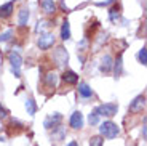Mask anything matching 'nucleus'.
Wrapping results in <instances>:
<instances>
[{"label": "nucleus", "mask_w": 147, "mask_h": 146, "mask_svg": "<svg viewBox=\"0 0 147 146\" xmlns=\"http://www.w3.org/2000/svg\"><path fill=\"white\" fill-rule=\"evenodd\" d=\"M8 61L11 64V72L15 74V77H21V64H22V58L19 53L16 51H11L10 55H8Z\"/></svg>", "instance_id": "obj_2"}, {"label": "nucleus", "mask_w": 147, "mask_h": 146, "mask_svg": "<svg viewBox=\"0 0 147 146\" xmlns=\"http://www.w3.org/2000/svg\"><path fill=\"white\" fill-rule=\"evenodd\" d=\"M78 93H80L83 98H90V96L93 95V90L90 88L88 84H85V82H82L80 85H78Z\"/></svg>", "instance_id": "obj_14"}, {"label": "nucleus", "mask_w": 147, "mask_h": 146, "mask_svg": "<svg viewBox=\"0 0 147 146\" xmlns=\"http://www.w3.org/2000/svg\"><path fill=\"white\" fill-rule=\"evenodd\" d=\"M99 114H98V111H93V113L91 114H90V116H88V122H90V124H91V125H96V124H98V122H99Z\"/></svg>", "instance_id": "obj_22"}, {"label": "nucleus", "mask_w": 147, "mask_h": 146, "mask_svg": "<svg viewBox=\"0 0 147 146\" xmlns=\"http://www.w3.org/2000/svg\"><path fill=\"white\" fill-rule=\"evenodd\" d=\"M138 58H139V63L142 66H146L147 64V48L146 47H142L139 50V53H138Z\"/></svg>", "instance_id": "obj_20"}, {"label": "nucleus", "mask_w": 147, "mask_h": 146, "mask_svg": "<svg viewBox=\"0 0 147 146\" xmlns=\"http://www.w3.org/2000/svg\"><path fill=\"white\" fill-rule=\"evenodd\" d=\"M115 0H104V2H98V7H107V5H110V3H114Z\"/></svg>", "instance_id": "obj_25"}, {"label": "nucleus", "mask_w": 147, "mask_h": 146, "mask_svg": "<svg viewBox=\"0 0 147 146\" xmlns=\"http://www.w3.org/2000/svg\"><path fill=\"white\" fill-rule=\"evenodd\" d=\"M11 13H13V3L11 2L0 7V18H8V16H11Z\"/></svg>", "instance_id": "obj_13"}, {"label": "nucleus", "mask_w": 147, "mask_h": 146, "mask_svg": "<svg viewBox=\"0 0 147 146\" xmlns=\"http://www.w3.org/2000/svg\"><path fill=\"white\" fill-rule=\"evenodd\" d=\"M38 48L40 50H48L50 47H53V44H55V35L53 34H50V32H47V34H42L40 37H38Z\"/></svg>", "instance_id": "obj_6"}, {"label": "nucleus", "mask_w": 147, "mask_h": 146, "mask_svg": "<svg viewBox=\"0 0 147 146\" xmlns=\"http://www.w3.org/2000/svg\"><path fill=\"white\" fill-rule=\"evenodd\" d=\"M70 127L75 128V130H80L82 127H83V114L80 113V111H75V113L70 116V121H69Z\"/></svg>", "instance_id": "obj_8"}, {"label": "nucleus", "mask_w": 147, "mask_h": 146, "mask_svg": "<svg viewBox=\"0 0 147 146\" xmlns=\"http://www.w3.org/2000/svg\"><path fill=\"white\" fill-rule=\"evenodd\" d=\"M61 39H63V40H69L70 39V24H69V21L63 23V27H61Z\"/></svg>", "instance_id": "obj_16"}, {"label": "nucleus", "mask_w": 147, "mask_h": 146, "mask_svg": "<svg viewBox=\"0 0 147 146\" xmlns=\"http://www.w3.org/2000/svg\"><path fill=\"white\" fill-rule=\"evenodd\" d=\"M99 132H101V135H102V136H106V138L112 140V138H115V136L120 133V128H118L117 124H114V122L107 121V122H102V124H101Z\"/></svg>", "instance_id": "obj_1"}, {"label": "nucleus", "mask_w": 147, "mask_h": 146, "mask_svg": "<svg viewBox=\"0 0 147 146\" xmlns=\"http://www.w3.org/2000/svg\"><path fill=\"white\" fill-rule=\"evenodd\" d=\"M51 26H53V23H51V21H48V19L38 21V24L35 26V32H38V34H47L48 31L51 29Z\"/></svg>", "instance_id": "obj_10"}, {"label": "nucleus", "mask_w": 147, "mask_h": 146, "mask_svg": "<svg viewBox=\"0 0 147 146\" xmlns=\"http://www.w3.org/2000/svg\"><path fill=\"white\" fill-rule=\"evenodd\" d=\"M120 72H121V55L115 61V76H120Z\"/></svg>", "instance_id": "obj_24"}, {"label": "nucleus", "mask_w": 147, "mask_h": 146, "mask_svg": "<svg viewBox=\"0 0 147 146\" xmlns=\"http://www.w3.org/2000/svg\"><path fill=\"white\" fill-rule=\"evenodd\" d=\"M27 21H29V10H27V8H21V10H19V15H18L19 26H26Z\"/></svg>", "instance_id": "obj_15"}, {"label": "nucleus", "mask_w": 147, "mask_h": 146, "mask_svg": "<svg viewBox=\"0 0 147 146\" xmlns=\"http://www.w3.org/2000/svg\"><path fill=\"white\" fill-rule=\"evenodd\" d=\"M96 111H98V114L99 116H106V117H112L117 114L118 111V106L114 104V103H106V104H101L96 108Z\"/></svg>", "instance_id": "obj_3"}, {"label": "nucleus", "mask_w": 147, "mask_h": 146, "mask_svg": "<svg viewBox=\"0 0 147 146\" xmlns=\"http://www.w3.org/2000/svg\"><path fill=\"white\" fill-rule=\"evenodd\" d=\"M53 59L58 66H64L67 61H69V55H67V50L64 47H58L55 51H53Z\"/></svg>", "instance_id": "obj_4"}, {"label": "nucleus", "mask_w": 147, "mask_h": 146, "mask_svg": "<svg viewBox=\"0 0 147 146\" xmlns=\"http://www.w3.org/2000/svg\"><path fill=\"white\" fill-rule=\"evenodd\" d=\"M45 82H47L48 87H56V84H58V74L48 72L47 76H45Z\"/></svg>", "instance_id": "obj_17"}, {"label": "nucleus", "mask_w": 147, "mask_h": 146, "mask_svg": "<svg viewBox=\"0 0 147 146\" xmlns=\"http://www.w3.org/2000/svg\"><path fill=\"white\" fill-rule=\"evenodd\" d=\"M7 114H8V111L5 109L2 104H0V117H7Z\"/></svg>", "instance_id": "obj_26"}, {"label": "nucleus", "mask_w": 147, "mask_h": 146, "mask_svg": "<svg viewBox=\"0 0 147 146\" xmlns=\"http://www.w3.org/2000/svg\"><path fill=\"white\" fill-rule=\"evenodd\" d=\"M109 16H110V21H112V23H117L118 18H120V7L115 5V7L110 8V10H109Z\"/></svg>", "instance_id": "obj_18"}, {"label": "nucleus", "mask_w": 147, "mask_h": 146, "mask_svg": "<svg viewBox=\"0 0 147 146\" xmlns=\"http://www.w3.org/2000/svg\"><path fill=\"white\" fill-rule=\"evenodd\" d=\"M144 106H146V96L139 95L133 100V103L129 104V111H131V113H141V111L144 109Z\"/></svg>", "instance_id": "obj_7"}, {"label": "nucleus", "mask_w": 147, "mask_h": 146, "mask_svg": "<svg viewBox=\"0 0 147 146\" xmlns=\"http://www.w3.org/2000/svg\"><path fill=\"white\" fill-rule=\"evenodd\" d=\"M13 35V31H7V32H3V34H0V42H7V40H10V37Z\"/></svg>", "instance_id": "obj_23"}, {"label": "nucleus", "mask_w": 147, "mask_h": 146, "mask_svg": "<svg viewBox=\"0 0 147 146\" xmlns=\"http://www.w3.org/2000/svg\"><path fill=\"white\" fill-rule=\"evenodd\" d=\"M112 66H114V59H112V56L106 55L102 58V61H101V71H102V72H110Z\"/></svg>", "instance_id": "obj_11"}, {"label": "nucleus", "mask_w": 147, "mask_h": 146, "mask_svg": "<svg viewBox=\"0 0 147 146\" xmlns=\"http://www.w3.org/2000/svg\"><path fill=\"white\" fill-rule=\"evenodd\" d=\"M2 128H3V125H2V121H0V132H2Z\"/></svg>", "instance_id": "obj_28"}, {"label": "nucleus", "mask_w": 147, "mask_h": 146, "mask_svg": "<svg viewBox=\"0 0 147 146\" xmlns=\"http://www.w3.org/2000/svg\"><path fill=\"white\" fill-rule=\"evenodd\" d=\"M40 5H42V10H43L47 15H55V13H56L55 0H42Z\"/></svg>", "instance_id": "obj_9"}, {"label": "nucleus", "mask_w": 147, "mask_h": 146, "mask_svg": "<svg viewBox=\"0 0 147 146\" xmlns=\"http://www.w3.org/2000/svg\"><path fill=\"white\" fill-rule=\"evenodd\" d=\"M26 111H27L29 116H34V114L37 113V104H35V101H34L32 98L26 100Z\"/></svg>", "instance_id": "obj_19"}, {"label": "nucleus", "mask_w": 147, "mask_h": 146, "mask_svg": "<svg viewBox=\"0 0 147 146\" xmlns=\"http://www.w3.org/2000/svg\"><path fill=\"white\" fill-rule=\"evenodd\" d=\"M67 146H78V143H77V141H70Z\"/></svg>", "instance_id": "obj_27"}, {"label": "nucleus", "mask_w": 147, "mask_h": 146, "mask_svg": "<svg viewBox=\"0 0 147 146\" xmlns=\"http://www.w3.org/2000/svg\"><path fill=\"white\" fill-rule=\"evenodd\" d=\"M61 121H63V116L59 113H53V114H50V116L45 119V122H43V125H45V128H58L59 127V124H61Z\"/></svg>", "instance_id": "obj_5"}, {"label": "nucleus", "mask_w": 147, "mask_h": 146, "mask_svg": "<svg viewBox=\"0 0 147 146\" xmlns=\"http://www.w3.org/2000/svg\"><path fill=\"white\" fill-rule=\"evenodd\" d=\"M63 81L66 82V84L74 85V84H77L78 82V76L74 72V71H66V72L63 74Z\"/></svg>", "instance_id": "obj_12"}, {"label": "nucleus", "mask_w": 147, "mask_h": 146, "mask_svg": "<svg viewBox=\"0 0 147 146\" xmlns=\"http://www.w3.org/2000/svg\"><path fill=\"white\" fill-rule=\"evenodd\" d=\"M104 145V138L101 135H96L90 138V146H102Z\"/></svg>", "instance_id": "obj_21"}]
</instances>
